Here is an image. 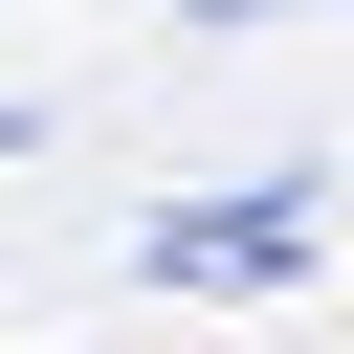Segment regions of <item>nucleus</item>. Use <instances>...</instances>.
<instances>
[{"mask_svg": "<svg viewBox=\"0 0 354 354\" xmlns=\"http://www.w3.org/2000/svg\"><path fill=\"white\" fill-rule=\"evenodd\" d=\"M310 221H332V177H243V199H155V221H133V266H155V288H288V266H310Z\"/></svg>", "mask_w": 354, "mask_h": 354, "instance_id": "f257e3e1", "label": "nucleus"}, {"mask_svg": "<svg viewBox=\"0 0 354 354\" xmlns=\"http://www.w3.org/2000/svg\"><path fill=\"white\" fill-rule=\"evenodd\" d=\"M177 22H288V0H177Z\"/></svg>", "mask_w": 354, "mask_h": 354, "instance_id": "f03ea898", "label": "nucleus"}]
</instances>
